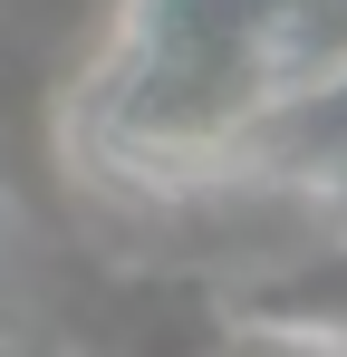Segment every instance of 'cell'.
Wrapping results in <instances>:
<instances>
[{"instance_id":"cell-2","label":"cell","mask_w":347,"mask_h":357,"mask_svg":"<svg viewBox=\"0 0 347 357\" xmlns=\"http://www.w3.org/2000/svg\"><path fill=\"white\" fill-rule=\"evenodd\" d=\"M241 319L270 328V338H289V348H338L347 357V241L318 251V261H299L289 280H261Z\"/></svg>"},{"instance_id":"cell-1","label":"cell","mask_w":347,"mask_h":357,"mask_svg":"<svg viewBox=\"0 0 347 357\" xmlns=\"http://www.w3.org/2000/svg\"><path fill=\"white\" fill-rule=\"evenodd\" d=\"M347 107V0H125L68 97V145L125 193L289 174Z\"/></svg>"},{"instance_id":"cell-3","label":"cell","mask_w":347,"mask_h":357,"mask_svg":"<svg viewBox=\"0 0 347 357\" xmlns=\"http://www.w3.org/2000/svg\"><path fill=\"white\" fill-rule=\"evenodd\" d=\"M10 338H20V299H0V348H10Z\"/></svg>"},{"instance_id":"cell-4","label":"cell","mask_w":347,"mask_h":357,"mask_svg":"<svg viewBox=\"0 0 347 357\" xmlns=\"http://www.w3.org/2000/svg\"><path fill=\"white\" fill-rule=\"evenodd\" d=\"M289 357H338V348H289Z\"/></svg>"}]
</instances>
